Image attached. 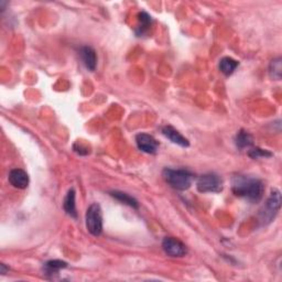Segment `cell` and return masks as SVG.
<instances>
[{
  "label": "cell",
  "mask_w": 282,
  "mask_h": 282,
  "mask_svg": "<svg viewBox=\"0 0 282 282\" xmlns=\"http://www.w3.org/2000/svg\"><path fill=\"white\" fill-rule=\"evenodd\" d=\"M162 248L170 257H183L188 253L187 246L174 237H166L162 241Z\"/></svg>",
  "instance_id": "8992f818"
},
{
  "label": "cell",
  "mask_w": 282,
  "mask_h": 282,
  "mask_svg": "<svg viewBox=\"0 0 282 282\" xmlns=\"http://www.w3.org/2000/svg\"><path fill=\"white\" fill-rule=\"evenodd\" d=\"M281 207V193L277 189H273L270 193L266 204L260 210L259 216H260V221L263 225H267L271 223L274 217L277 216V214Z\"/></svg>",
  "instance_id": "3957f363"
},
{
  "label": "cell",
  "mask_w": 282,
  "mask_h": 282,
  "mask_svg": "<svg viewBox=\"0 0 282 282\" xmlns=\"http://www.w3.org/2000/svg\"><path fill=\"white\" fill-rule=\"evenodd\" d=\"M235 144L238 149L249 148V147H251L253 144V139L249 132H247L241 129V130L236 134Z\"/></svg>",
  "instance_id": "5bb4252c"
},
{
  "label": "cell",
  "mask_w": 282,
  "mask_h": 282,
  "mask_svg": "<svg viewBox=\"0 0 282 282\" xmlns=\"http://www.w3.org/2000/svg\"><path fill=\"white\" fill-rule=\"evenodd\" d=\"M8 180L10 184L16 189L24 190L29 185V177H28V173L24 170H21V169H13L9 173Z\"/></svg>",
  "instance_id": "ba28073f"
},
{
  "label": "cell",
  "mask_w": 282,
  "mask_h": 282,
  "mask_svg": "<svg viewBox=\"0 0 282 282\" xmlns=\"http://www.w3.org/2000/svg\"><path fill=\"white\" fill-rule=\"evenodd\" d=\"M63 208L64 211L66 212L67 215H70L71 217H77V213H76V205H75V190L74 189H70L69 192L64 199L63 202Z\"/></svg>",
  "instance_id": "8fae6325"
},
{
  "label": "cell",
  "mask_w": 282,
  "mask_h": 282,
  "mask_svg": "<svg viewBox=\"0 0 282 282\" xmlns=\"http://www.w3.org/2000/svg\"><path fill=\"white\" fill-rule=\"evenodd\" d=\"M196 188L201 193H219L223 190V180L215 173L203 174L197 180Z\"/></svg>",
  "instance_id": "5b68a950"
},
{
  "label": "cell",
  "mask_w": 282,
  "mask_h": 282,
  "mask_svg": "<svg viewBox=\"0 0 282 282\" xmlns=\"http://www.w3.org/2000/svg\"><path fill=\"white\" fill-rule=\"evenodd\" d=\"M73 149H74L75 152H77L78 155H81V156H86L89 154V151L87 148H84V147L80 144H75L74 146H73Z\"/></svg>",
  "instance_id": "d6986e66"
},
{
  "label": "cell",
  "mask_w": 282,
  "mask_h": 282,
  "mask_svg": "<svg viewBox=\"0 0 282 282\" xmlns=\"http://www.w3.org/2000/svg\"><path fill=\"white\" fill-rule=\"evenodd\" d=\"M161 132H162L163 136L168 138L173 144L181 146V147H183V148L190 146L189 140L185 137H183L182 134L177 130V129H174L171 126H165L161 129Z\"/></svg>",
  "instance_id": "9c48e42d"
},
{
  "label": "cell",
  "mask_w": 282,
  "mask_h": 282,
  "mask_svg": "<svg viewBox=\"0 0 282 282\" xmlns=\"http://www.w3.org/2000/svg\"><path fill=\"white\" fill-rule=\"evenodd\" d=\"M80 54L86 69L89 71H95L96 65H97V55H96L95 50L91 47H83Z\"/></svg>",
  "instance_id": "30bf717a"
},
{
  "label": "cell",
  "mask_w": 282,
  "mask_h": 282,
  "mask_svg": "<svg viewBox=\"0 0 282 282\" xmlns=\"http://www.w3.org/2000/svg\"><path fill=\"white\" fill-rule=\"evenodd\" d=\"M239 65V62L236 61L232 58H223L219 62V70L225 75H232L233 73L235 72V70L238 67Z\"/></svg>",
  "instance_id": "4fadbf2b"
},
{
  "label": "cell",
  "mask_w": 282,
  "mask_h": 282,
  "mask_svg": "<svg viewBox=\"0 0 282 282\" xmlns=\"http://www.w3.org/2000/svg\"><path fill=\"white\" fill-rule=\"evenodd\" d=\"M110 195L116 199L117 201H119L122 204H126L130 207L133 208H138L139 207V203L136 199H133L132 196H130L129 194L125 193V192H120V191H112L110 192Z\"/></svg>",
  "instance_id": "7c38bea8"
},
{
  "label": "cell",
  "mask_w": 282,
  "mask_h": 282,
  "mask_svg": "<svg viewBox=\"0 0 282 282\" xmlns=\"http://www.w3.org/2000/svg\"><path fill=\"white\" fill-rule=\"evenodd\" d=\"M165 181L174 190L185 191L191 188L194 176L184 169H165L162 172Z\"/></svg>",
  "instance_id": "7a4b0ae2"
},
{
  "label": "cell",
  "mask_w": 282,
  "mask_h": 282,
  "mask_svg": "<svg viewBox=\"0 0 282 282\" xmlns=\"http://www.w3.org/2000/svg\"><path fill=\"white\" fill-rule=\"evenodd\" d=\"M136 144L139 150L149 155H155L158 151V148H159V143H158L154 136H151V134L148 133L137 134Z\"/></svg>",
  "instance_id": "52a82bcc"
},
{
  "label": "cell",
  "mask_w": 282,
  "mask_h": 282,
  "mask_svg": "<svg viewBox=\"0 0 282 282\" xmlns=\"http://www.w3.org/2000/svg\"><path fill=\"white\" fill-rule=\"evenodd\" d=\"M67 267V263L62 260H50L44 264V271L47 274L58 273L60 270L65 269Z\"/></svg>",
  "instance_id": "2e32d148"
},
{
  "label": "cell",
  "mask_w": 282,
  "mask_h": 282,
  "mask_svg": "<svg viewBox=\"0 0 282 282\" xmlns=\"http://www.w3.org/2000/svg\"><path fill=\"white\" fill-rule=\"evenodd\" d=\"M248 155H249V157L252 158V159H259V158H269L272 156L271 152H269L268 150L260 149V148H252L251 150H249V152H248Z\"/></svg>",
  "instance_id": "ac0fdd59"
},
{
  "label": "cell",
  "mask_w": 282,
  "mask_h": 282,
  "mask_svg": "<svg viewBox=\"0 0 282 282\" xmlns=\"http://www.w3.org/2000/svg\"><path fill=\"white\" fill-rule=\"evenodd\" d=\"M139 22H140V27L138 28L137 33L139 36H141L149 29L151 24V17L147 13H145V11H143V13L139 14Z\"/></svg>",
  "instance_id": "e0dca14e"
},
{
  "label": "cell",
  "mask_w": 282,
  "mask_h": 282,
  "mask_svg": "<svg viewBox=\"0 0 282 282\" xmlns=\"http://www.w3.org/2000/svg\"><path fill=\"white\" fill-rule=\"evenodd\" d=\"M85 222L87 230L93 236L97 237L103 233V215H101V208L97 203H94L87 208Z\"/></svg>",
  "instance_id": "277c9868"
},
{
  "label": "cell",
  "mask_w": 282,
  "mask_h": 282,
  "mask_svg": "<svg viewBox=\"0 0 282 282\" xmlns=\"http://www.w3.org/2000/svg\"><path fill=\"white\" fill-rule=\"evenodd\" d=\"M234 194L246 199L247 201L257 203L262 199L264 187L260 180L245 176H236L232 181Z\"/></svg>",
  "instance_id": "6da1fadb"
},
{
  "label": "cell",
  "mask_w": 282,
  "mask_h": 282,
  "mask_svg": "<svg viewBox=\"0 0 282 282\" xmlns=\"http://www.w3.org/2000/svg\"><path fill=\"white\" fill-rule=\"evenodd\" d=\"M269 75L272 80L280 81L282 75V60L279 58L273 59L269 65Z\"/></svg>",
  "instance_id": "9a60e30c"
}]
</instances>
